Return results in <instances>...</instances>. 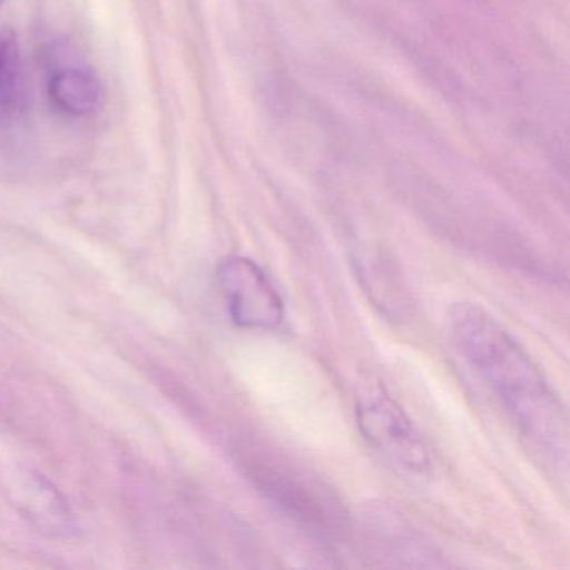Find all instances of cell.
<instances>
[{
    "label": "cell",
    "instance_id": "cell-5",
    "mask_svg": "<svg viewBox=\"0 0 570 570\" xmlns=\"http://www.w3.org/2000/svg\"><path fill=\"white\" fill-rule=\"evenodd\" d=\"M218 283L233 323L245 330H273L285 320V305L272 279L245 256H228L218 266Z\"/></svg>",
    "mask_w": 570,
    "mask_h": 570
},
{
    "label": "cell",
    "instance_id": "cell-4",
    "mask_svg": "<svg viewBox=\"0 0 570 570\" xmlns=\"http://www.w3.org/2000/svg\"><path fill=\"white\" fill-rule=\"evenodd\" d=\"M0 492L36 530L58 540H75L79 523L69 500L38 470L21 463L0 466Z\"/></svg>",
    "mask_w": 570,
    "mask_h": 570
},
{
    "label": "cell",
    "instance_id": "cell-2",
    "mask_svg": "<svg viewBox=\"0 0 570 570\" xmlns=\"http://www.w3.org/2000/svg\"><path fill=\"white\" fill-rule=\"evenodd\" d=\"M356 422L366 442L392 465L409 475H430L432 453L409 413L379 383L363 386L356 396Z\"/></svg>",
    "mask_w": 570,
    "mask_h": 570
},
{
    "label": "cell",
    "instance_id": "cell-1",
    "mask_svg": "<svg viewBox=\"0 0 570 570\" xmlns=\"http://www.w3.org/2000/svg\"><path fill=\"white\" fill-rule=\"evenodd\" d=\"M449 320L463 358L522 435L547 459L566 466L569 450L566 410L529 353L476 303H455Z\"/></svg>",
    "mask_w": 570,
    "mask_h": 570
},
{
    "label": "cell",
    "instance_id": "cell-8",
    "mask_svg": "<svg viewBox=\"0 0 570 570\" xmlns=\"http://www.w3.org/2000/svg\"><path fill=\"white\" fill-rule=\"evenodd\" d=\"M0 2H2V0H0Z\"/></svg>",
    "mask_w": 570,
    "mask_h": 570
},
{
    "label": "cell",
    "instance_id": "cell-7",
    "mask_svg": "<svg viewBox=\"0 0 570 570\" xmlns=\"http://www.w3.org/2000/svg\"><path fill=\"white\" fill-rule=\"evenodd\" d=\"M24 61L14 32L0 31V128L14 122L26 109Z\"/></svg>",
    "mask_w": 570,
    "mask_h": 570
},
{
    "label": "cell",
    "instance_id": "cell-3",
    "mask_svg": "<svg viewBox=\"0 0 570 570\" xmlns=\"http://www.w3.org/2000/svg\"><path fill=\"white\" fill-rule=\"evenodd\" d=\"M245 469L253 485L296 522L322 533L338 527L335 503L308 476L288 463L256 453L245 460Z\"/></svg>",
    "mask_w": 570,
    "mask_h": 570
},
{
    "label": "cell",
    "instance_id": "cell-6",
    "mask_svg": "<svg viewBox=\"0 0 570 570\" xmlns=\"http://www.w3.org/2000/svg\"><path fill=\"white\" fill-rule=\"evenodd\" d=\"M49 101L69 118H88L101 109L105 88L91 68L81 65L55 69L48 81Z\"/></svg>",
    "mask_w": 570,
    "mask_h": 570
}]
</instances>
